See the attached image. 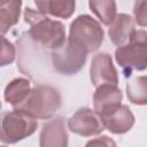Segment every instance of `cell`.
<instances>
[{"label":"cell","instance_id":"obj_18","mask_svg":"<svg viewBox=\"0 0 147 147\" xmlns=\"http://www.w3.org/2000/svg\"><path fill=\"white\" fill-rule=\"evenodd\" d=\"M133 14L138 25L147 26V1H136L133 6Z\"/></svg>","mask_w":147,"mask_h":147},{"label":"cell","instance_id":"obj_8","mask_svg":"<svg viewBox=\"0 0 147 147\" xmlns=\"http://www.w3.org/2000/svg\"><path fill=\"white\" fill-rule=\"evenodd\" d=\"M90 78L95 87L101 85L118 84V75L113 64V59L108 53H98L94 55L90 67Z\"/></svg>","mask_w":147,"mask_h":147},{"label":"cell","instance_id":"obj_20","mask_svg":"<svg viewBox=\"0 0 147 147\" xmlns=\"http://www.w3.org/2000/svg\"><path fill=\"white\" fill-rule=\"evenodd\" d=\"M85 147H117V146L111 138L107 136H101L99 138H94L90 140Z\"/></svg>","mask_w":147,"mask_h":147},{"label":"cell","instance_id":"obj_19","mask_svg":"<svg viewBox=\"0 0 147 147\" xmlns=\"http://www.w3.org/2000/svg\"><path fill=\"white\" fill-rule=\"evenodd\" d=\"M15 59V47L8 41L5 37H2V53H1V65L5 67L10 64Z\"/></svg>","mask_w":147,"mask_h":147},{"label":"cell","instance_id":"obj_13","mask_svg":"<svg viewBox=\"0 0 147 147\" xmlns=\"http://www.w3.org/2000/svg\"><path fill=\"white\" fill-rule=\"evenodd\" d=\"M31 86L30 82L25 78H15L13 79L5 88L3 96L5 100L14 107L21 105L30 94Z\"/></svg>","mask_w":147,"mask_h":147},{"label":"cell","instance_id":"obj_10","mask_svg":"<svg viewBox=\"0 0 147 147\" xmlns=\"http://www.w3.org/2000/svg\"><path fill=\"white\" fill-rule=\"evenodd\" d=\"M122 98L123 93L116 85H101L96 87L93 95L94 110L100 116H105L121 106Z\"/></svg>","mask_w":147,"mask_h":147},{"label":"cell","instance_id":"obj_1","mask_svg":"<svg viewBox=\"0 0 147 147\" xmlns=\"http://www.w3.org/2000/svg\"><path fill=\"white\" fill-rule=\"evenodd\" d=\"M24 21L30 24V30L26 32V36L30 40L44 48L54 51L67 41L63 23L47 17L38 9L25 8Z\"/></svg>","mask_w":147,"mask_h":147},{"label":"cell","instance_id":"obj_9","mask_svg":"<svg viewBox=\"0 0 147 147\" xmlns=\"http://www.w3.org/2000/svg\"><path fill=\"white\" fill-rule=\"evenodd\" d=\"M40 147H68V132L63 117L57 116L42 125L39 136Z\"/></svg>","mask_w":147,"mask_h":147},{"label":"cell","instance_id":"obj_6","mask_svg":"<svg viewBox=\"0 0 147 147\" xmlns=\"http://www.w3.org/2000/svg\"><path fill=\"white\" fill-rule=\"evenodd\" d=\"M87 54L84 47L68 38L61 47L52 51L53 68L61 75H75L83 69Z\"/></svg>","mask_w":147,"mask_h":147},{"label":"cell","instance_id":"obj_4","mask_svg":"<svg viewBox=\"0 0 147 147\" xmlns=\"http://www.w3.org/2000/svg\"><path fill=\"white\" fill-rule=\"evenodd\" d=\"M103 37L105 32L100 23L90 15H79L70 23L68 38L84 47L87 53L99 49Z\"/></svg>","mask_w":147,"mask_h":147},{"label":"cell","instance_id":"obj_21","mask_svg":"<svg viewBox=\"0 0 147 147\" xmlns=\"http://www.w3.org/2000/svg\"><path fill=\"white\" fill-rule=\"evenodd\" d=\"M1 147H7V146H1Z\"/></svg>","mask_w":147,"mask_h":147},{"label":"cell","instance_id":"obj_7","mask_svg":"<svg viewBox=\"0 0 147 147\" xmlns=\"http://www.w3.org/2000/svg\"><path fill=\"white\" fill-rule=\"evenodd\" d=\"M68 127L71 132L83 137L100 134L106 129L101 116L90 108L78 109L68 119Z\"/></svg>","mask_w":147,"mask_h":147},{"label":"cell","instance_id":"obj_16","mask_svg":"<svg viewBox=\"0 0 147 147\" xmlns=\"http://www.w3.org/2000/svg\"><path fill=\"white\" fill-rule=\"evenodd\" d=\"M129 101L138 106L147 105V76H139L126 84Z\"/></svg>","mask_w":147,"mask_h":147},{"label":"cell","instance_id":"obj_12","mask_svg":"<svg viewBox=\"0 0 147 147\" xmlns=\"http://www.w3.org/2000/svg\"><path fill=\"white\" fill-rule=\"evenodd\" d=\"M134 30L133 18L127 14H118L109 25L108 34L111 42L119 47L130 40Z\"/></svg>","mask_w":147,"mask_h":147},{"label":"cell","instance_id":"obj_5","mask_svg":"<svg viewBox=\"0 0 147 147\" xmlns=\"http://www.w3.org/2000/svg\"><path fill=\"white\" fill-rule=\"evenodd\" d=\"M38 122L36 118L17 111H5L1 115V134L0 140L5 144H16L37 130Z\"/></svg>","mask_w":147,"mask_h":147},{"label":"cell","instance_id":"obj_17","mask_svg":"<svg viewBox=\"0 0 147 147\" xmlns=\"http://www.w3.org/2000/svg\"><path fill=\"white\" fill-rule=\"evenodd\" d=\"M88 6L105 25H110L117 16L115 1H90Z\"/></svg>","mask_w":147,"mask_h":147},{"label":"cell","instance_id":"obj_14","mask_svg":"<svg viewBox=\"0 0 147 147\" xmlns=\"http://www.w3.org/2000/svg\"><path fill=\"white\" fill-rule=\"evenodd\" d=\"M34 5L38 7V10L44 15H52L61 18H69L76 7L75 1H34Z\"/></svg>","mask_w":147,"mask_h":147},{"label":"cell","instance_id":"obj_15","mask_svg":"<svg viewBox=\"0 0 147 147\" xmlns=\"http://www.w3.org/2000/svg\"><path fill=\"white\" fill-rule=\"evenodd\" d=\"M21 1L9 0L0 2V30L2 37H5L6 32L18 22L21 14Z\"/></svg>","mask_w":147,"mask_h":147},{"label":"cell","instance_id":"obj_2","mask_svg":"<svg viewBox=\"0 0 147 147\" xmlns=\"http://www.w3.org/2000/svg\"><path fill=\"white\" fill-rule=\"evenodd\" d=\"M61 94L51 85H37L31 88L28 98L14 110L24 113L36 119H48L61 107Z\"/></svg>","mask_w":147,"mask_h":147},{"label":"cell","instance_id":"obj_3","mask_svg":"<svg viewBox=\"0 0 147 147\" xmlns=\"http://www.w3.org/2000/svg\"><path fill=\"white\" fill-rule=\"evenodd\" d=\"M115 60L125 77H130L133 70H145L147 68V32L134 30L129 42L117 47Z\"/></svg>","mask_w":147,"mask_h":147},{"label":"cell","instance_id":"obj_11","mask_svg":"<svg viewBox=\"0 0 147 147\" xmlns=\"http://www.w3.org/2000/svg\"><path fill=\"white\" fill-rule=\"evenodd\" d=\"M105 127L115 134H123L131 130L134 124V115L132 114L131 109L125 106L121 105L115 110L110 111L109 114L101 116Z\"/></svg>","mask_w":147,"mask_h":147}]
</instances>
